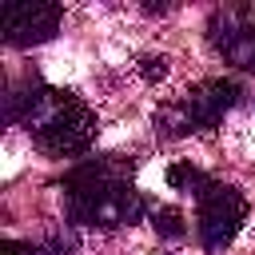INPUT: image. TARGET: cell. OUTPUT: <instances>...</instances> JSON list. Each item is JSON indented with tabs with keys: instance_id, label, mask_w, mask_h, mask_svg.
<instances>
[{
	"instance_id": "277c9868",
	"label": "cell",
	"mask_w": 255,
	"mask_h": 255,
	"mask_svg": "<svg viewBox=\"0 0 255 255\" xmlns=\"http://www.w3.org/2000/svg\"><path fill=\"white\" fill-rule=\"evenodd\" d=\"M247 223V195L231 183H207L195 195V231L207 251H223Z\"/></svg>"
},
{
	"instance_id": "7a4b0ae2",
	"label": "cell",
	"mask_w": 255,
	"mask_h": 255,
	"mask_svg": "<svg viewBox=\"0 0 255 255\" xmlns=\"http://www.w3.org/2000/svg\"><path fill=\"white\" fill-rule=\"evenodd\" d=\"M24 128L32 131L36 147L56 155V159H76L92 147L96 139V112L76 96L60 88H44L36 108L28 112Z\"/></svg>"
},
{
	"instance_id": "6da1fadb",
	"label": "cell",
	"mask_w": 255,
	"mask_h": 255,
	"mask_svg": "<svg viewBox=\"0 0 255 255\" xmlns=\"http://www.w3.org/2000/svg\"><path fill=\"white\" fill-rule=\"evenodd\" d=\"M131 167L135 163L124 155H104V159H92L68 171V183H64L68 219L84 227H104V231L135 223L147 211V203L131 187Z\"/></svg>"
},
{
	"instance_id": "3957f363",
	"label": "cell",
	"mask_w": 255,
	"mask_h": 255,
	"mask_svg": "<svg viewBox=\"0 0 255 255\" xmlns=\"http://www.w3.org/2000/svg\"><path fill=\"white\" fill-rule=\"evenodd\" d=\"M239 96H243V88L235 84V80H223V76H215V80H199L191 92H183L175 104H163L159 112H155V131L159 135H171V139H179V135H187V131H207V128H215L235 104H239Z\"/></svg>"
},
{
	"instance_id": "ba28073f",
	"label": "cell",
	"mask_w": 255,
	"mask_h": 255,
	"mask_svg": "<svg viewBox=\"0 0 255 255\" xmlns=\"http://www.w3.org/2000/svg\"><path fill=\"white\" fill-rule=\"evenodd\" d=\"M151 227L163 235V239H179L187 227H183V211L179 207H155L151 211Z\"/></svg>"
},
{
	"instance_id": "8992f818",
	"label": "cell",
	"mask_w": 255,
	"mask_h": 255,
	"mask_svg": "<svg viewBox=\"0 0 255 255\" xmlns=\"http://www.w3.org/2000/svg\"><path fill=\"white\" fill-rule=\"evenodd\" d=\"M207 32H211L215 52L227 64H235L243 72H255V20L243 8H219L211 16Z\"/></svg>"
},
{
	"instance_id": "52a82bcc",
	"label": "cell",
	"mask_w": 255,
	"mask_h": 255,
	"mask_svg": "<svg viewBox=\"0 0 255 255\" xmlns=\"http://www.w3.org/2000/svg\"><path fill=\"white\" fill-rule=\"evenodd\" d=\"M167 183L175 187V191H187V195H199L211 179L199 171V167H191V163H175L171 171H167Z\"/></svg>"
},
{
	"instance_id": "8fae6325",
	"label": "cell",
	"mask_w": 255,
	"mask_h": 255,
	"mask_svg": "<svg viewBox=\"0 0 255 255\" xmlns=\"http://www.w3.org/2000/svg\"><path fill=\"white\" fill-rule=\"evenodd\" d=\"M143 64H147V68H143V76H147V80H155V76H163V72H167V60H163V56H159V60L151 56V60H143Z\"/></svg>"
},
{
	"instance_id": "9c48e42d",
	"label": "cell",
	"mask_w": 255,
	"mask_h": 255,
	"mask_svg": "<svg viewBox=\"0 0 255 255\" xmlns=\"http://www.w3.org/2000/svg\"><path fill=\"white\" fill-rule=\"evenodd\" d=\"M0 255H40L32 243H20V239H4L0 243Z\"/></svg>"
},
{
	"instance_id": "5b68a950",
	"label": "cell",
	"mask_w": 255,
	"mask_h": 255,
	"mask_svg": "<svg viewBox=\"0 0 255 255\" xmlns=\"http://www.w3.org/2000/svg\"><path fill=\"white\" fill-rule=\"evenodd\" d=\"M60 20L64 12L52 0H8L0 8V36L12 48H32L52 40L60 32Z\"/></svg>"
},
{
	"instance_id": "30bf717a",
	"label": "cell",
	"mask_w": 255,
	"mask_h": 255,
	"mask_svg": "<svg viewBox=\"0 0 255 255\" xmlns=\"http://www.w3.org/2000/svg\"><path fill=\"white\" fill-rule=\"evenodd\" d=\"M72 247H76L72 235H52V239H48V251H52V255H68Z\"/></svg>"
}]
</instances>
